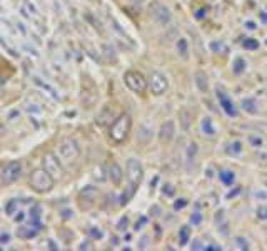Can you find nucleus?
<instances>
[{
    "mask_svg": "<svg viewBox=\"0 0 267 251\" xmlns=\"http://www.w3.org/2000/svg\"><path fill=\"white\" fill-rule=\"evenodd\" d=\"M112 109H114V105H105V107L100 111V114L97 116L95 123L99 124V126H107V124H112L114 121L117 119V117H112Z\"/></svg>",
    "mask_w": 267,
    "mask_h": 251,
    "instance_id": "12",
    "label": "nucleus"
},
{
    "mask_svg": "<svg viewBox=\"0 0 267 251\" xmlns=\"http://www.w3.org/2000/svg\"><path fill=\"white\" fill-rule=\"evenodd\" d=\"M134 2H137V3H139V2H142V0H134Z\"/></svg>",
    "mask_w": 267,
    "mask_h": 251,
    "instance_id": "43",
    "label": "nucleus"
},
{
    "mask_svg": "<svg viewBox=\"0 0 267 251\" xmlns=\"http://www.w3.org/2000/svg\"><path fill=\"white\" fill-rule=\"evenodd\" d=\"M78 250H92V246H90L89 241H85V243H82V245L78 246Z\"/></svg>",
    "mask_w": 267,
    "mask_h": 251,
    "instance_id": "38",
    "label": "nucleus"
},
{
    "mask_svg": "<svg viewBox=\"0 0 267 251\" xmlns=\"http://www.w3.org/2000/svg\"><path fill=\"white\" fill-rule=\"evenodd\" d=\"M242 109H244L246 112H249V114H256V112H257L256 101H254L252 97H247V99L242 101Z\"/></svg>",
    "mask_w": 267,
    "mask_h": 251,
    "instance_id": "19",
    "label": "nucleus"
},
{
    "mask_svg": "<svg viewBox=\"0 0 267 251\" xmlns=\"http://www.w3.org/2000/svg\"><path fill=\"white\" fill-rule=\"evenodd\" d=\"M127 178L131 184L134 186H139L142 183V178H144V169H142V164L139 163L137 159L131 158L127 161Z\"/></svg>",
    "mask_w": 267,
    "mask_h": 251,
    "instance_id": "9",
    "label": "nucleus"
},
{
    "mask_svg": "<svg viewBox=\"0 0 267 251\" xmlns=\"http://www.w3.org/2000/svg\"><path fill=\"white\" fill-rule=\"evenodd\" d=\"M14 219H15V221H17V223H20V221H23V219H25V213H19V214H17V216H15Z\"/></svg>",
    "mask_w": 267,
    "mask_h": 251,
    "instance_id": "39",
    "label": "nucleus"
},
{
    "mask_svg": "<svg viewBox=\"0 0 267 251\" xmlns=\"http://www.w3.org/2000/svg\"><path fill=\"white\" fill-rule=\"evenodd\" d=\"M244 69H246V61L244 59H241V57H237L234 61V72L235 74H242L244 72Z\"/></svg>",
    "mask_w": 267,
    "mask_h": 251,
    "instance_id": "23",
    "label": "nucleus"
},
{
    "mask_svg": "<svg viewBox=\"0 0 267 251\" xmlns=\"http://www.w3.org/2000/svg\"><path fill=\"white\" fill-rule=\"evenodd\" d=\"M56 154L58 156V159L62 161L64 166H74L77 163V159L80 158V146H78L76 137H64L58 143Z\"/></svg>",
    "mask_w": 267,
    "mask_h": 251,
    "instance_id": "1",
    "label": "nucleus"
},
{
    "mask_svg": "<svg viewBox=\"0 0 267 251\" xmlns=\"http://www.w3.org/2000/svg\"><path fill=\"white\" fill-rule=\"evenodd\" d=\"M177 50L184 59L187 57V41L186 39H179L177 41Z\"/></svg>",
    "mask_w": 267,
    "mask_h": 251,
    "instance_id": "26",
    "label": "nucleus"
},
{
    "mask_svg": "<svg viewBox=\"0 0 267 251\" xmlns=\"http://www.w3.org/2000/svg\"><path fill=\"white\" fill-rule=\"evenodd\" d=\"M175 134V124L174 121H167L160 126V131H159V137H160V143L167 144L172 141V137Z\"/></svg>",
    "mask_w": 267,
    "mask_h": 251,
    "instance_id": "11",
    "label": "nucleus"
},
{
    "mask_svg": "<svg viewBox=\"0 0 267 251\" xmlns=\"http://www.w3.org/2000/svg\"><path fill=\"white\" fill-rule=\"evenodd\" d=\"M149 87H151V92L154 94V96H162V94L167 91L169 82L164 74L154 70V72L151 74V79H149Z\"/></svg>",
    "mask_w": 267,
    "mask_h": 251,
    "instance_id": "8",
    "label": "nucleus"
},
{
    "mask_svg": "<svg viewBox=\"0 0 267 251\" xmlns=\"http://www.w3.org/2000/svg\"><path fill=\"white\" fill-rule=\"evenodd\" d=\"M22 174V164L19 161H10V163L0 164V188H5L9 184L15 183Z\"/></svg>",
    "mask_w": 267,
    "mask_h": 251,
    "instance_id": "4",
    "label": "nucleus"
},
{
    "mask_svg": "<svg viewBox=\"0 0 267 251\" xmlns=\"http://www.w3.org/2000/svg\"><path fill=\"white\" fill-rule=\"evenodd\" d=\"M162 193L166 194V196H172V194H174V184H171V183L164 184V188H162Z\"/></svg>",
    "mask_w": 267,
    "mask_h": 251,
    "instance_id": "30",
    "label": "nucleus"
},
{
    "mask_svg": "<svg viewBox=\"0 0 267 251\" xmlns=\"http://www.w3.org/2000/svg\"><path fill=\"white\" fill-rule=\"evenodd\" d=\"M97 194H99V191H97L95 186H84L80 189V193H78V203H80V206L84 209H87V208L94 205Z\"/></svg>",
    "mask_w": 267,
    "mask_h": 251,
    "instance_id": "10",
    "label": "nucleus"
},
{
    "mask_svg": "<svg viewBox=\"0 0 267 251\" xmlns=\"http://www.w3.org/2000/svg\"><path fill=\"white\" fill-rule=\"evenodd\" d=\"M35 234H37V228H34V226H20L17 230V236L22 238V240H30Z\"/></svg>",
    "mask_w": 267,
    "mask_h": 251,
    "instance_id": "16",
    "label": "nucleus"
},
{
    "mask_svg": "<svg viewBox=\"0 0 267 251\" xmlns=\"http://www.w3.org/2000/svg\"><path fill=\"white\" fill-rule=\"evenodd\" d=\"M227 151H229L230 154H234V156H239V154H241V151H242V144L239 143V141H234L232 144H229Z\"/></svg>",
    "mask_w": 267,
    "mask_h": 251,
    "instance_id": "25",
    "label": "nucleus"
},
{
    "mask_svg": "<svg viewBox=\"0 0 267 251\" xmlns=\"http://www.w3.org/2000/svg\"><path fill=\"white\" fill-rule=\"evenodd\" d=\"M219 178H221V181H222L224 184H227V186H230V184L234 183L235 176H234V172H232V171H229V169H222L221 172H219Z\"/></svg>",
    "mask_w": 267,
    "mask_h": 251,
    "instance_id": "21",
    "label": "nucleus"
},
{
    "mask_svg": "<svg viewBox=\"0 0 267 251\" xmlns=\"http://www.w3.org/2000/svg\"><path fill=\"white\" fill-rule=\"evenodd\" d=\"M195 151H197V144H195V143H191V144H189V147H187V156H189V159H191V158H194V156H195Z\"/></svg>",
    "mask_w": 267,
    "mask_h": 251,
    "instance_id": "31",
    "label": "nucleus"
},
{
    "mask_svg": "<svg viewBox=\"0 0 267 251\" xmlns=\"http://www.w3.org/2000/svg\"><path fill=\"white\" fill-rule=\"evenodd\" d=\"M191 250H197V251H202V250H206V246L202 245L199 240H194L191 243Z\"/></svg>",
    "mask_w": 267,
    "mask_h": 251,
    "instance_id": "32",
    "label": "nucleus"
},
{
    "mask_svg": "<svg viewBox=\"0 0 267 251\" xmlns=\"http://www.w3.org/2000/svg\"><path fill=\"white\" fill-rule=\"evenodd\" d=\"M149 14H151L152 19H154L157 23H160V25H166V23H169V21H171V10L160 2H152L151 7H149Z\"/></svg>",
    "mask_w": 267,
    "mask_h": 251,
    "instance_id": "7",
    "label": "nucleus"
},
{
    "mask_svg": "<svg viewBox=\"0 0 267 251\" xmlns=\"http://www.w3.org/2000/svg\"><path fill=\"white\" fill-rule=\"evenodd\" d=\"M56 179L47 172L44 167H37L29 174V186L30 189H34L38 194H45L49 191H52Z\"/></svg>",
    "mask_w": 267,
    "mask_h": 251,
    "instance_id": "2",
    "label": "nucleus"
},
{
    "mask_svg": "<svg viewBox=\"0 0 267 251\" xmlns=\"http://www.w3.org/2000/svg\"><path fill=\"white\" fill-rule=\"evenodd\" d=\"M235 243H237V248L239 250H249V245H247V241L244 240V238L237 236V238H235Z\"/></svg>",
    "mask_w": 267,
    "mask_h": 251,
    "instance_id": "29",
    "label": "nucleus"
},
{
    "mask_svg": "<svg viewBox=\"0 0 267 251\" xmlns=\"http://www.w3.org/2000/svg\"><path fill=\"white\" fill-rule=\"evenodd\" d=\"M215 226L221 231V234L226 236L227 231H229V225H227V218H226V209H219L215 213Z\"/></svg>",
    "mask_w": 267,
    "mask_h": 251,
    "instance_id": "14",
    "label": "nucleus"
},
{
    "mask_svg": "<svg viewBox=\"0 0 267 251\" xmlns=\"http://www.w3.org/2000/svg\"><path fill=\"white\" fill-rule=\"evenodd\" d=\"M179 117H180V124H182V129H184V131H187V129H189L191 126H192L191 112L187 111V109H182V111H180V114H179Z\"/></svg>",
    "mask_w": 267,
    "mask_h": 251,
    "instance_id": "18",
    "label": "nucleus"
},
{
    "mask_svg": "<svg viewBox=\"0 0 267 251\" xmlns=\"http://www.w3.org/2000/svg\"><path fill=\"white\" fill-rule=\"evenodd\" d=\"M206 15H207V9H199L197 12H195V19H206Z\"/></svg>",
    "mask_w": 267,
    "mask_h": 251,
    "instance_id": "36",
    "label": "nucleus"
},
{
    "mask_svg": "<svg viewBox=\"0 0 267 251\" xmlns=\"http://www.w3.org/2000/svg\"><path fill=\"white\" fill-rule=\"evenodd\" d=\"M200 129H202V132L207 136L215 134V129H214V126H212V121L209 119V117H204L202 123H200Z\"/></svg>",
    "mask_w": 267,
    "mask_h": 251,
    "instance_id": "20",
    "label": "nucleus"
},
{
    "mask_svg": "<svg viewBox=\"0 0 267 251\" xmlns=\"http://www.w3.org/2000/svg\"><path fill=\"white\" fill-rule=\"evenodd\" d=\"M242 47H244L246 50H256L259 49V42L256 39H246V41L242 42Z\"/></svg>",
    "mask_w": 267,
    "mask_h": 251,
    "instance_id": "24",
    "label": "nucleus"
},
{
    "mask_svg": "<svg viewBox=\"0 0 267 251\" xmlns=\"http://www.w3.org/2000/svg\"><path fill=\"white\" fill-rule=\"evenodd\" d=\"M124 82L125 85L135 94H144L149 85L145 77L140 72H137V70H127V72L124 74Z\"/></svg>",
    "mask_w": 267,
    "mask_h": 251,
    "instance_id": "6",
    "label": "nucleus"
},
{
    "mask_svg": "<svg viewBox=\"0 0 267 251\" xmlns=\"http://www.w3.org/2000/svg\"><path fill=\"white\" fill-rule=\"evenodd\" d=\"M200 221H202V216H200L199 213H194L191 216V223H192V225H199Z\"/></svg>",
    "mask_w": 267,
    "mask_h": 251,
    "instance_id": "35",
    "label": "nucleus"
},
{
    "mask_svg": "<svg viewBox=\"0 0 267 251\" xmlns=\"http://www.w3.org/2000/svg\"><path fill=\"white\" fill-rule=\"evenodd\" d=\"M257 218L259 219H267V205H261L257 208Z\"/></svg>",
    "mask_w": 267,
    "mask_h": 251,
    "instance_id": "27",
    "label": "nucleus"
},
{
    "mask_svg": "<svg viewBox=\"0 0 267 251\" xmlns=\"http://www.w3.org/2000/svg\"><path fill=\"white\" fill-rule=\"evenodd\" d=\"M261 17H262V22L267 23V14H261Z\"/></svg>",
    "mask_w": 267,
    "mask_h": 251,
    "instance_id": "42",
    "label": "nucleus"
},
{
    "mask_svg": "<svg viewBox=\"0 0 267 251\" xmlns=\"http://www.w3.org/2000/svg\"><path fill=\"white\" fill-rule=\"evenodd\" d=\"M221 105H222V109L226 111V114L227 116H230V117H235L237 116V111H235V107H234V104L230 103L229 99H227V96H224V94H221Z\"/></svg>",
    "mask_w": 267,
    "mask_h": 251,
    "instance_id": "15",
    "label": "nucleus"
},
{
    "mask_svg": "<svg viewBox=\"0 0 267 251\" xmlns=\"http://www.w3.org/2000/svg\"><path fill=\"white\" fill-rule=\"evenodd\" d=\"M107 176L111 178V181L115 184V186H119V184L122 183V178H124L122 167H120L117 163H112L111 166H109V169H107Z\"/></svg>",
    "mask_w": 267,
    "mask_h": 251,
    "instance_id": "13",
    "label": "nucleus"
},
{
    "mask_svg": "<svg viewBox=\"0 0 267 251\" xmlns=\"http://www.w3.org/2000/svg\"><path fill=\"white\" fill-rule=\"evenodd\" d=\"M189 236H191V226H182L179 231V243L182 246H186L189 243Z\"/></svg>",
    "mask_w": 267,
    "mask_h": 251,
    "instance_id": "22",
    "label": "nucleus"
},
{
    "mask_svg": "<svg viewBox=\"0 0 267 251\" xmlns=\"http://www.w3.org/2000/svg\"><path fill=\"white\" fill-rule=\"evenodd\" d=\"M42 164H44V169L49 172L50 176H52L56 181H58V179H62L64 178V164H62V161L58 159V156L56 154V152H52V151H47L45 154H44V158H42Z\"/></svg>",
    "mask_w": 267,
    "mask_h": 251,
    "instance_id": "5",
    "label": "nucleus"
},
{
    "mask_svg": "<svg viewBox=\"0 0 267 251\" xmlns=\"http://www.w3.org/2000/svg\"><path fill=\"white\" fill-rule=\"evenodd\" d=\"M49 245H50V246H49V248H50V250H58V248H57V246H56V243L49 241Z\"/></svg>",
    "mask_w": 267,
    "mask_h": 251,
    "instance_id": "41",
    "label": "nucleus"
},
{
    "mask_svg": "<svg viewBox=\"0 0 267 251\" xmlns=\"http://www.w3.org/2000/svg\"><path fill=\"white\" fill-rule=\"evenodd\" d=\"M127 226H129V218L127 216H124L119 223H117V230L119 231H125L127 230Z\"/></svg>",
    "mask_w": 267,
    "mask_h": 251,
    "instance_id": "28",
    "label": "nucleus"
},
{
    "mask_svg": "<svg viewBox=\"0 0 267 251\" xmlns=\"http://www.w3.org/2000/svg\"><path fill=\"white\" fill-rule=\"evenodd\" d=\"M195 84H197V89L200 92H207V89H209V84H207V77L204 72H195Z\"/></svg>",
    "mask_w": 267,
    "mask_h": 251,
    "instance_id": "17",
    "label": "nucleus"
},
{
    "mask_svg": "<svg viewBox=\"0 0 267 251\" xmlns=\"http://www.w3.org/2000/svg\"><path fill=\"white\" fill-rule=\"evenodd\" d=\"M249 141L254 144V146H259V144L262 143V139H261V137H257V139H256V136H250V137H249Z\"/></svg>",
    "mask_w": 267,
    "mask_h": 251,
    "instance_id": "37",
    "label": "nucleus"
},
{
    "mask_svg": "<svg viewBox=\"0 0 267 251\" xmlns=\"http://www.w3.org/2000/svg\"><path fill=\"white\" fill-rule=\"evenodd\" d=\"M239 191H241V188H235V189L232 191V193H229V194H227V198H234V196H237L239 194Z\"/></svg>",
    "mask_w": 267,
    "mask_h": 251,
    "instance_id": "40",
    "label": "nucleus"
},
{
    "mask_svg": "<svg viewBox=\"0 0 267 251\" xmlns=\"http://www.w3.org/2000/svg\"><path fill=\"white\" fill-rule=\"evenodd\" d=\"M132 129V117L127 114V112H122V114L117 116V119L111 124V129H109V136L114 143H124L125 139L131 134Z\"/></svg>",
    "mask_w": 267,
    "mask_h": 251,
    "instance_id": "3",
    "label": "nucleus"
},
{
    "mask_svg": "<svg viewBox=\"0 0 267 251\" xmlns=\"http://www.w3.org/2000/svg\"><path fill=\"white\" fill-rule=\"evenodd\" d=\"M90 236L92 238H97V240H100L102 238V233L99 228H90Z\"/></svg>",
    "mask_w": 267,
    "mask_h": 251,
    "instance_id": "34",
    "label": "nucleus"
},
{
    "mask_svg": "<svg viewBox=\"0 0 267 251\" xmlns=\"http://www.w3.org/2000/svg\"><path fill=\"white\" fill-rule=\"evenodd\" d=\"M187 201L186 199H177V201L174 203V209H182V208H186Z\"/></svg>",
    "mask_w": 267,
    "mask_h": 251,
    "instance_id": "33",
    "label": "nucleus"
}]
</instances>
